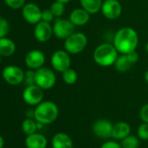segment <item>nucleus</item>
<instances>
[{
  "label": "nucleus",
  "mask_w": 148,
  "mask_h": 148,
  "mask_svg": "<svg viewBox=\"0 0 148 148\" xmlns=\"http://www.w3.org/2000/svg\"><path fill=\"white\" fill-rule=\"evenodd\" d=\"M119 55L113 43L104 42L95 48L92 57L96 64L100 67L108 68L114 65Z\"/></svg>",
  "instance_id": "2"
},
{
  "label": "nucleus",
  "mask_w": 148,
  "mask_h": 148,
  "mask_svg": "<svg viewBox=\"0 0 148 148\" xmlns=\"http://www.w3.org/2000/svg\"><path fill=\"white\" fill-rule=\"evenodd\" d=\"M53 35L61 40H65L69 36L75 32V25L69 18H56L52 24Z\"/></svg>",
  "instance_id": "6"
},
{
  "label": "nucleus",
  "mask_w": 148,
  "mask_h": 148,
  "mask_svg": "<svg viewBox=\"0 0 148 148\" xmlns=\"http://www.w3.org/2000/svg\"><path fill=\"white\" fill-rule=\"evenodd\" d=\"M22 16L28 23L36 25L42 20V10L37 4L29 3L23 6Z\"/></svg>",
  "instance_id": "12"
},
{
  "label": "nucleus",
  "mask_w": 148,
  "mask_h": 148,
  "mask_svg": "<svg viewBox=\"0 0 148 148\" xmlns=\"http://www.w3.org/2000/svg\"><path fill=\"white\" fill-rule=\"evenodd\" d=\"M4 146V140L3 138L0 135V148H3Z\"/></svg>",
  "instance_id": "33"
},
{
  "label": "nucleus",
  "mask_w": 148,
  "mask_h": 148,
  "mask_svg": "<svg viewBox=\"0 0 148 148\" xmlns=\"http://www.w3.org/2000/svg\"><path fill=\"white\" fill-rule=\"evenodd\" d=\"M113 125L112 122L106 119L96 121L92 125L93 134L100 139H108L112 137Z\"/></svg>",
  "instance_id": "14"
},
{
  "label": "nucleus",
  "mask_w": 148,
  "mask_h": 148,
  "mask_svg": "<svg viewBox=\"0 0 148 148\" xmlns=\"http://www.w3.org/2000/svg\"><path fill=\"white\" fill-rule=\"evenodd\" d=\"M10 30V23L8 21L0 16V38L5 37Z\"/></svg>",
  "instance_id": "27"
},
{
  "label": "nucleus",
  "mask_w": 148,
  "mask_h": 148,
  "mask_svg": "<svg viewBox=\"0 0 148 148\" xmlns=\"http://www.w3.org/2000/svg\"><path fill=\"white\" fill-rule=\"evenodd\" d=\"M131 133V127L128 123L125 121H120L113 125L112 138L114 140H124Z\"/></svg>",
  "instance_id": "19"
},
{
  "label": "nucleus",
  "mask_w": 148,
  "mask_h": 148,
  "mask_svg": "<svg viewBox=\"0 0 148 148\" xmlns=\"http://www.w3.org/2000/svg\"><path fill=\"white\" fill-rule=\"evenodd\" d=\"M21 127H22V130H23L24 134L26 135H31L32 134H35L38 129V125H37L36 120L31 119V118L25 119L23 121Z\"/></svg>",
  "instance_id": "22"
},
{
  "label": "nucleus",
  "mask_w": 148,
  "mask_h": 148,
  "mask_svg": "<svg viewBox=\"0 0 148 148\" xmlns=\"http://www.w3.org/2000/svg\"><path fill=\"white\" fill-rule=\"evenodd\" d=\"M1 60H2V59H1V56H0V63H1Z\"/></svg>",
  "instance_id": "37"
},
{
  "label": "nucleus",
  "mask_w": 148,
  "mask_h": 148,
  "mask_svg": "<svg viewBox=\"0 0 148 148\" xmlns=\"http://www.w3.org/2000/svg\"><path fill=\"white\" fill-rule=\"evenodd\" d=\"M144 78H145V81L148 83V70L146 71V73H145V75H144Z\"/></svg>",
  "instance_id": "35"
},
{
  "label": "nucleus",
  "mask_w": 148,
  "mask_h": 148,
  "mask_svg": "<svg viewBox=\"0 0 148 148\" xmlns=\"http://www.w3.org/2000/svg\"><path fill=\"white\" fill-rule=\"evenodd\" d=\"M70 21L76 26L80 27L87 24L91 19V14L85 10L83 8L74 9L69 16Z\"/></svg>",
  "instance_id": "16"
},
{
  "label": "nucleus",
  "mask_w": 148,
  "mask_h": 148,
  "mask_svg": "<svg viewBox=\"0 0 148 148\" xmlns=\"http://www.w3.org/2000/svg\"><path fill=\"white\" fill-rule=\"evenodd\" d=\"M57 82V77L54 71L49 68L42 67L35 70V84L43 90L52 88Z\"/></svg>",
  "instance_id": "5"
},
{
  "label": "nucleus",
  "mask_w": 148,
  "mask_h": 148,
  "mask_svg": "<svg viewBox=\"0 0 148 148\" xmlns=\"http://www.w3.org/2000/svg\"><path fill=\"white\" fill-rule=\"evenodd\" d=\"M58 108L51 101H44L36 106L34 109V119L37 122L44 125L53 123L58 117Z\"/></svg>",
  "instance_id": "3"
},
{
  "label": "nucleus",
  "mask_w": 148,
  "mask_h": 148,
  "mask_svg": "<svg viewBox=\"0 0 148 148\" xmlns=\"http://www.w3.org/2000/svg\"><path fill=\"white\" fill-rule=\"evenodd\" d=\"M51 64L54 71L63 73L71 68V55L65 49H58L51 55Z\"/></svg>",
  "instance_id": "7"
},
{
  "label": "nucleus",
  "mask_w": 148,
  "mask_h": 148,
  "mask_svg": "<svg viewBox=\"0 0 148 148\" xmlns=\"http://www.w3.org/2000/svg\"><path fill=\"white\" fill-rule=\"evenodd\" d=\"M24 82L27 86L35 84V71L32 69H29L24 74Z\"/></svg>",
  "instance_id": "28"
},
{
  "label": "nucleus",
  "mask_w": 148,
  "mask_h": 148,
  "mask_svg": "<svg viewBox=\"0 0 148 148\" xmlns=\"http://www.w3.org/2000/svg\"><path fill=\"white\" fill-rule=\"evenodd\" d=\"M4 2L10 8L17 10L19 8H23L25 0H4Z\"/></svg>",
  "instance_id": "29"
},
{
  "label": "nucleus",
  "mask_w": 148,
  "mask_h": 148,
  "mask_svg": "<svg viewBox=\"0 0 148 148\" xmlns=\"http://www.w3.org/2000/svg\"><path fill=\"white\" fill-rule=\"evenodd\" d=\"M80 6L91 15L97 14L101 10L103 0H79Z\"/></svg>",
  "instance_id": "21"
},
{
  "label": "nucleus",
  "mask_w": 148,
  "mask_h": 148,
  "mask_svg": "<svg viewBox=\"0 0 148 148\" xmlns=\"http://www.w3.org/2000/svg\"><path fill=\"white\" fill-rule=\"evenodd\" d=\"M50 10L56 18H59L62 17L65 12V4L61 2L54 1L51 5Z\"/></svg>",
  "instance_id": "24"
},
{
  "label": "nucleus",
  "mask_w": 148,
  "mask_h": 148,
  "mask_svg": "<svg viewBox=\"0 0 148 148\" xmlns=\"http://www.w3.org/2000/svg\"><path fill=\"white\" fill-rule=\"evenodd\" d=\"M24 72L17 66L10 65L3 69L2 76L3 80L10 85L17 86L24 81Z\"/></svg>",
  "instance_id": "9"
},
{
  "label": "nucleus",
  "mask_w": 148,
  "mask_h": 148,
  "mask_svg": "<svg viewBox=\"0 0 148 148\" xmlns=\"http://www.w3.org/2000/svg\"><path fill=\"white\" fill-rule=\"evenodd\" d=\"M139 60L140 56L136 50L128 54H120L113 66L117 71L126 72L136 64Z\"/></svg>",
  "instance_id": "8"
},
{
  "label": "nucleus",
  "mask_w": 148,
  "mask_h": 148,
  "mask_svg": "<svg viewBox=\"0 0 148 148\" xmlns=\"http://www.w3.org/2000/svg\"><path fill=\"white\" fill-rule=\"evenodd\" d=\"M47 139L41 134H32L25 138V147L27 148H46Z\"/></svg>",
  "instance_id": "17"
},
{
  "label": "nucleus",
  "mask_w": 148,
  "mask_h": 148,
  "mask_svg": "<svg viewBox=\"0 0 148 148\" xmlns=\"http://www.w3.org/2000/svg\"><path fill=\"white\" fill-rule=\"evenodd\" d=\"M100 11L106 19L116 20L122 14V5L119 0H105Z\"/></svg>",
  "instance_id": "11"
},
{
  "label": "nucleus",
  "mask_w": 148,
  "mask_h": 148,
  "mask_svg": "<svg viewBox=\"0 0 148 148\" xmlns=\"http://www.w3.org/2000/svg\"><path fill=\"white\" fill-rule=\"evenodd\" d=\"M53 35L52 25L50 23L40 21L35 25L34 36L40 42H45L49 41Z\"/></svg>",
  "instance_id": "15"
},
{
  "label": "nucleus",
  "mask_w": 148,
  "mask_h": 148,
  "mask_svg": "<svg viewBox=\"0 0 148 148\" xmlns=\"http://www.w3.org/2000/svg\"><path fill=\"white\" fill-rule=\"evenodd\" d=\"M100 148H122L121 145H120L118 142L114 141V140H108L106 141L105 143L102 144Z\"/></svg>",
  "instance_id": "32"
},
{
  "label": "nucleus",
  "mask_w": 148,
  "mask_h": 148,
  "mask_svg": "<svg viewBox=\"0 0 148 148\" xmlns=\"http://www.w3.org/2000/svg\"><path fill=\"white\" fill-rule=\"evenodd\" d=\"M55 19H56V17L54 16V15L52 14V12L51 11L50 9L42 10V20L41 21H44V22L51 23V22H54Z\"/></svg>",
  "instance_id": "30"
},
{
  "label": "nucleus",
  "mask_w": 148,
  "mask_h": 148,
  "mask_svg": "<svg viewBox=\"0 0 148 148\" xmlns=\"http://www.w3.org/2000/svg\"><path fill=\"white\" fill-rule=\"evenodd\" d=\"M16 44L14 42L7 37L0 38V56L9 57L15 53Z\"/></svg>",
  "instance_id": "20"
},
{
  "label": "nucleus",
  "mask_w": 148,
  "mask_h": 148,
  "mask_svg": "<svg viewBox=\"0 0 148 148\" xmlns=\"http://www.w3.org/2000/svg\"><path fill=\"white\" fill-rule=\"evenodd\" d=\"M24 62L27 68L32 70H37L44 66L45 62V56L41 50L33 49L27 53Z\"/></svg>",
  "instance_id": "13"
},
{
  "label": "nucleus",
  "mask_w": 148,
  "mask_h": 148,
  "mask_svg": "<svg viewBox=\"0 0 148 148\" xmlns=\"http://www.w3.org/2000/svg\"><path fill=\"white\" fill-rule=\"evenodd\" d=\"M62 79L67 85H73L78 81V73L75 69L69 68L62 73Z\"/></svg>",
  "instance_id": "23"
},
{
  "label": "nucleus",
  "mask_w": 148,
  "mask_h": 148,
  "mask_svg": "<svg viewBox=\"0 0 148 148\" xmlns=\"http://www.w3.org/2000/svg\"><path fill=\"white\" fill-rule=\"evenodd\" d=\"M55 1H58V2H61V3H63L66 4V3H70V2H71L72 0H55Z\"/></svg>",
  "instance_id": "34"
},
{
  "label": "nucleus",
  "mask_w": 148,
  "mask_h": 148,
  "mask_svg": "<svg viewBox=\"0 0 148 148\" xmlns=\"http://www.w3.org/2000/svg\"><path fill=\"white\" fill-rule=\"evenodd\" d=\"M120 145L122 148H139L140 147L139 137L133 135H128L126 138L122 140Z\"/></svg>",
  "instance_id": "25"
},
{
  "label": "nucleus",
  "mask_w": 148,
  "mask_h": 148,
  "mask_svg": "<svg viewBox=\"0 0 148 148\" xmlns=\"http://www.w3.org/2000/svg\"><path fill=\"white\" fill-rule=\"evenodd\" d=\"M43 99L44 90L36 84L27 86L23 92V100L29 106H38Z\"/></svg>",
  "instance_id": "10"
},
{
  "label": "nucleus",
  "mask_w": 148,
  "mask_h": 148,
  "mask_svg": "<svg viewBox=\"0 0 148 148\" xmlns=\"http://www.w3.org/2000/svg\"><path fill=\"white\" fill-rule=\"evenodd\" d=\"M140 118L143 122L148 123V104L144 105L141 108L140 111Z\"/></svg>",
  "instance_id": "31"
},
{
  "label": "nucleus",
  "mask_w": 148,
  "mask_h": 148,
  "mask_svg": "<svg viewBox=\"0 0 148 148\" xmlns=\"http://www.w3.org/2000/svg\"><path fill=\"white\" fill-rule=\"evenodd\" d=\"M64 41V49L70 55L81 53L85 49L88 43V38L83 32H74Z\"/></svg>",
  "instance_id": "4"
},
{
  "label": "nucleus",
  "mask_w": 148,
  "mask_h": 148,
  "mask_svg": "<svg viewBox=\"0 0 148 148\" xmlns=\"http://www.w3.org/2000/svg\"><path fill=\"white\" fill-rule=\"evenodd\" d=\"M52 148H72L73 141L65 133H57L51 140Z\"/></svg>",
  "instance_id": "18"
},
{
  "label": "nucleus",
  "mask_w": 148,
  "mask_h": 148,
  "mask_svg": "<svg viewBox=\"0 0 148 148\" xmlns=\"http://www.w3.org/2000/svg\"><path fill=\"white\" fill-rule=\"evenodd\" d=\"M145 49H146V51H147V53L148 54V42H147V44H146V48H145Z\"/></svg>",
  "instance_id": "36"
},
{
  "label": "nucleus",
  "mask_w": 148,
  "mask_h": 148,
  "mask_svg": "<svg viewBox=\"0 0 148 148\" xmlns=\"http://www.w3.org/2000/svg\"><path fill=\"white\" fill-rule=\"evenodd\" d=\"M137 135L142 140H148V123H141L137 129Z\"/></svg>",
  "instance_id": "26"
},
{
  "label": "nucleus",
  "mask_w": 148,
  "mask_h": 148,
  "mask_svg": "<svg viewBox=\"0 0 148 148\" xmlns=\"http://www.w3.org/2000/svg\"><path fill=\"white\" fill-rule=\"evenodd\" d=\"M139 34L132 27H122L113 35V44L119 54H128L135 51L139 45Z\"/></svg>",
  "instance_id": "1"
}]
</instances>
